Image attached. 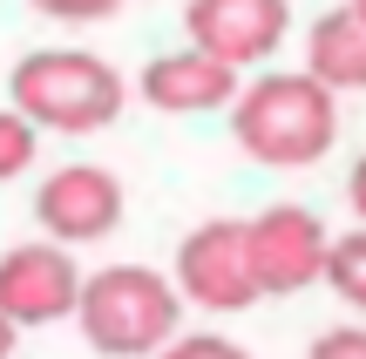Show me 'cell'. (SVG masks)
<instances>
[{"label":"cell","instance_id":"cell-1","mask_svg":"<svg viewBox=\"0 0 366 359\" xmlns=\"http://www.w3.org/2000/svg\"><path fill=\"white\" fill-rule=\"evenodd\" d=\"M231 136L251 163L305 170L332 149L340 108H332V89L319 75H258L231 108Z\"/></svg>","mask_w":366,"mask_h":359},{"label":"cell","instance_id":"cell-2","mask_svg":"<svg viewBox=\"0 0 366 359\" xmlns=\"http://www.w3.org/2000/svg\"><path fill=\"white\" fill-rule=\"evenodd\" d=\"M7 95L34 129H54V136H95L122 116V75L89 48H34L14 61L7 75Z\"/></svg>","mask_w":366,"mask_h":359},{"label":"cell","instance_id":"cell-3","mask_svg":"<svg viewBox=\"0 0 366 359\" xmlns=\"http://www.w3.org/2000/svg\"><path fill=\"white\" fill-rule=\"evenodd\" d=\"M81 339L102 359H157L177 346L183 319V285L149 265H109L81 292Z\"/></svg>","mask_w":366,"mask_h":359},{"label":"cell","instance_id":"cell-4","mask_svg":"<svg viewBox=\"0 0 366 359\" xmlns=\"http://www.w3.org/2000/svg\"><path fill=\"white\" fill-rule=\"evenodd\" d=\"M177 285L204 312H244L264 298L258 265H251V217H210L183 238L177 251Z\"/></svg>","mask_w":366,"mask_h":359},{"label":"cell","instance_id":"cell-5","mask_svg":"<svg viewBox=\"0 0 366 359\" xmlns=\"http://www.w3.org/2000/svg\"><path fill=\"white\" fill-rule=\"evenodd\" d=\"M251 265H258V285L272 298L305 292L332 271V238L305 203H272L251 217Z\"/></svg>","mask_w":366,"mask_h":359},{"label":"cell","instance_id":"cell-6","mask_svg":"<svg viewBox=\"0 0 366 359\" xmlns=\"http://www.w3.org/2000/svg\"><path fill=\"white\" fill-rule=\"evenodd\" d=\"M89 278L75 271L68 244H14L0 258V312L7 325H54V319H75Z\"/></svg>","mask_w":366,"mask_h":359},{"label":"cell","instance_id":"cell-7","mask_svg":"<svg viewBox=\"0 0 366 359\" xmlns=\"http://www.w3.org/2000/svg\"><path fill=\"white\" fill-rule=\"evenodd\" d=\"M34 224L54 244H95L122 224V176L102 163H68L34 190Z\"/></svg>","mask_w":366,"mask_h":359},{"label":"cell","instance_id":"cell-8","mask_svg":"<svg viewBox=\"0 0 366 359\" xmlns=\"http://www.w3.org/2000/svg\"><path fill=\"white\" fill-rule=\"evenodd\" d=\"M285 27H292L285 0H190V7H183L190 48L217 54V61H231V68L272 61L278 41H285Z\"/></svg>","mask_w":366,"mask_h":359},{"label":"cell","instance_id":"cell-9","mask_svg":"<svg viewBox=\"0 0 366 359\" xmlns=\"http://www.w3.org/2000/svg\"><path fill=\"white\" fill-rule=\"evenodd\" d=\"M136 89H143L149 108H163V116H210V108H237V68L217 61V54L204 48H177V54H157V61L136 75Z\"/></svg>","mask_w":366,"mask_h":359},{"label":"cell","instance_id":"cell-10","mask_svg":"<svg viewBox=\"0 0 366 359\" xmlns=\"http://www.w3.org/2000/svg\"><path fill=\"white\" fill-rule=\"evenodd\" d=\"M305 75H319L332 95L366 89V21L353 7H332V14L312 21V34H305Z\"/></svg>","mask_w":366,"mask_h":359},{"label":"cell","instance_id":"cell-11","mask_svg":"<svg viewBox=\"0 0 366 359\" xmlns=\"http://www.w3.org/2000/svg\"><path fill=\"white\" fill-rule=\"evenodd\" d=\"M326 285H332L353 312H366V224L332 238V271H326Z\"/></svg>","mask_w":366,"mask_h":359},{"label":"cell","instance_id":"cell-12","mask_svg":"<svg viewBox=\"0 0 366 359\" xmlns=\"http://www.w3.org/2000/svg\"><path fill=\"white\" fill-rule=\"evenodd\" d=\"M34 122L21 116V108H7V116H0V176H21L27 163H34Z\"/></svg>","mask_w":366,"mask_h":359},{"label":"cell","instance_id":"cell-13","mask_svg":"<svg viewBox=\"0 0 366 359\" xmlns=\"http://www.w3.org/2000/svg\"><path fill=\"white\" fill-rule=\"evenodd\" d=\"M157 359H251L237 339H217V333H183L170 353H157Z\"/></svg>","mask_w":366,"mask_h":359},{"label":"cell","instance_id":"cell-14","mask_svg":"<svg viewBox=\"0 0 366 359\" xmlns=\"http://www.w3.org/2000/svg\"><path fill=\"white\" fill-rule=\"evenodd\" d=\"M305 359H366V325H332V333H319Z\"/></svg>","mask_w":366,"mask_h":359},{"label":"cell","instance_id":"cell-15","mask_svg":"<svg viewBox=\"0 0 366 359\" xmlns=\"http://www.w3.org/2000/svg\"><path fill=\"white\" fill-rule=\"evenodd\" d=\"M48 21H75V27H89V21H109V14L122 7V0H34Z\"/></svg>","mask_w":366,"mask_h":359},{"label":"cell","instance_id":"cell-16","mask_svg":"<svg viewBox=\"0 0 366 359\" xmlns=\"http://www.w3.org/2000/svg\"><path fill=\"white\" fill-rule=\"evenodd\" d=\"M346 197H353V211H360V224H366V156L353 163V176H346Z\"/></svg>","mask_w":366,"mask_h":359},{"label":"cell","instance_id":"cell-17","mask_svg":"<svg viewBox=\"0 0 366 359\" xmlns=\"http://www.w3.org/2000/svg\"><path fill=\"white\" fill-rule=\"evenodd\" d=\"M346 7H353V14H360V21H366V0H346Z\"/></svg>","mask_w":366,"mask_h":359}]
</instances>
